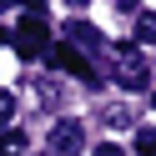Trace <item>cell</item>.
<instances>
[{
    "label": "cell",
    "instance_id": "9",
    "mask_svg": "<svg viewBox=\"0 0 156 156\" xmlns=\"http://www.w3.org/2000/svg\"><path fill=\"white\" fill-rule=\"evenodd\" d=\"M106 121H111V126H131V111H121V106H116V111H106Z\"/></svg>",
    "mask_w": 156,
    "mask_h": 156
},
{
    "label": "cell",
    "instance_id": "12",
    "mask_svg": "<svg viewBox=\"0 0 156 156\" xmlns=\"http://www.w3.org/2000/svg\"><path fill=\"white\" fill-rule=\"evenodd\" d=\"M66 5H91V0H66Z\"/></svg>",
    "mask_w": 156,
    "mask_h": 156
},
{
    "label": "cell",
    "instance_id": "5",
    "mask_svg": "<svg viewBox=\"0 0 156 156\" xmlns=\"http://www.w3.org/2000/svg\"><path fill=\"white\" fill-rule=\"evenodd\" d=\"M66 45H81V51H101V30H96V25L91 20H71V25H66Z\"/></svg>",
    "mask_w": 156,
    "mask_h": 156
},
{
    "label": "cell",
    "instance_id": "4",
    "mask_svg": "<svg viewBox=\"0 0 156 156\" xmlns=\"http://www.w3.org/2000/svg\"><path fill=\"white\" fill-rule=\"evenodd\" d=\"M51 61L61 66V71H71V76H81V81H91V86H96V71L86 66V55L76 51V45H51Z\"/></svg>",
    "mask_w": 156,
    "mask_h": 156
},
{
    "label": "cell",
    "instance_id": "11",
    "mask_svg": "<svg viewBox=\"0 0 156 156\" xmlns=\"http://www.w3.org/2000/svg\"><path fill=\"white\" fill-rule=\"evenodd\" d=\"M116 10H136V5H141V0H111Z\"/></svg>",
    "mask_w": 156,
    "mask_h": 156
},
{
    "label": "cell",
    "instance_id": "10",
    "mask_svg": "<svg viewBox=\"0 0 156 156\" xmlns=\"http://www.w3.org/2000/svg\"><path fill=\"white\" fill-rule=\"evenodd\" d=\"M91 156H126V151H121V146H116V141H101V146H96Z\"/></svg>",
    "mask_w": 156,
    "mask_h": 156
},
{
    "label": "cell",
    "instance_id": "14",
    "mask_svg": "<svg viewBox=\"0 0 156 156\" xmlns=\"http://www.w3.org/2000/svg\"><path fill=\"white\" fill-rule=\"evenodd\" d=\"M151 106H156V91H151Z\"/></svg>",
    "mask_w": 156,
    "mask_h": 156
},
{
    "label": "cell",
    "instance_id": "1",
    "mask_svg": "<svg viewBox=\"0 0 156 156\" xmlns=\"http://www.w3.org/2000/svg\"><path fill=\"white\" fill-rule=\"evenodd\" d=\"M111 61H116V86H121V91H146V86H151V61H146L136 45H116Z\"/></svg>",
    "mask_w": 156,
    "mask_h": 156
},
{
    "label": "cell",
    "instance_id": "8",
    "mask_svg": "<svg viewBox=\"0 0 156 156\" xmlns=\"http://www.w3.org/2000/svg\"><path fill=\"white\" fill-rule=\"evenodd\" d=\"M10 116H15V96H10V91H0V126L10 121Z\"/></svg>",
    "mask_w": 156,
    "mask_h": 156
},
{
    "label": "cell",
    "instance_id": "2",
    "mask_svg": "<svg viewBox=\"0 0 156 156\" xmlns=\"http://www.w3.org/2000/svg\"><path fill=\"white\" fill-rule=\"evenodd\" d=\"M15 51L30 61V55H41V51H51V25H45V15H25L20 25H15Z\"/></svg>",
    "mask_w": 156,
    "mask_h": 156
},
{
    "label": "cell",
    "instance_id": "6",
    "mask_svg": "<svg viewBox=\"0 0 156 156\" xmlns=\"http://www.w3.org/2000/svg\"><path fill=\"white\" fill-rule=\"evenodd\" d=\"M136 41H141V45H156V15H136Z\"/></svg>",
    "mask_w": 156,
    "mask_h": 156
},
{
    "label": "cell",
    "instance_id": "3",
    "mask_svg": "<svg viewBox=\"0 0 156 156\" xmlns=\"http://www.w3.org/2000/svg\"><path fill=\"white\" fill-rule=\"evenodd\" d=\"M51 151H55V156H76V151H86V126H81V121H55V131H51Z\"/></svg>",
    "mask_w": 156,
    "mask_h": 156
},
{
    "label": "cell",
    "instance_id": "13",
    "mask_svg": "<svg viewBox=\"0 0 156 156\" xmlns=\"http://www.w3.org/2000/svg\"><path fill=\"white\" fill-rule=\"evenodd\" d=\"M5 5H15V0H0V10H5Z\"/></svg>",
    "mask_w": 156,
    "mask_h": 156
},
{
    "label": "cell",
    "instance_id": "7",
    "mask_svg": "<svg viewBox=\"0 0 156 156\" xmlns=\"http://www.w3.org/2000/svg\"><path fill=\"white\" fill-rule=\"evenodd\" d=\"M136 156H156V126L136 131Z\"/></svg>",
    "mask_w": 156,
    "mask_h": 156
}]
</instances>
